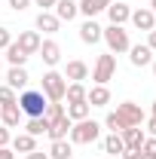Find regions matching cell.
I'll use <instances>...</instances> for the list:
<instances>
[{
    "mask_svg": "<svg viewBox=\"0 0 156 159\" xmlns=\"http://www.w3.org/2000/svg\"><path fill=\"white\" fill-rule=\"evenodd\" d=\"M9 144V129H0V147H6Z\"/></svg>",
    "mask_w": 156,
    "mask_h": 159,
    "instance_id": "cell-39",
    "label": "cell"
},
{
    "mask_svg": "<svg viewBox=\"0 0 156 159\" xmlns=\"http://www.w3.org/2000/svg\"><path fill=\"white\" fill-rule=\"evenodd\" d=\"M37 52H40V58H43V64H49V67H55V64L61 61V49H58L55 40H43Z\"/></svg>",
    "mask_w": 156,
    "mask_h": 159,
    "instance_id": "cell-7",
    "label": "cell"
},
{
    "mask_svg": "<svg viewBox=\"0 0 156 159\" xmlns=\"http://www.w3.org/2000/svg\"><path fill=\"white\" fill-rule=\"evenodd\" d=\"M71 125H74V122H71V116L64 113V116H58L52 125H49V132H46V135H49L52 141H64L67 135H71Z\"/></svg>",
    "mask_w": 156,
    "mask_h": 159,
    "instance_id": "cell-14",
    "label": "cell"
},
{
    "mask_svg": "<svg viewBox=\"0 0 156 159\" xmlns=\"http://www.w3.org/2000/svg\"><path fill=\"white\" fill-rule=\"evenodd\" d=\"M113 74H117V58H113V55H98L95 70H92L95 86H107V83L113 80Z\"/></svg>",
    "mask_w": 156,
    "mask_h": 159,
    "instance_id": "cell-6",
    "label": "cell"
},
{
    "mask_svg": "<svg viewBox=\"0 0 156 159\" xmlns=\"http://www.w3.org/2000/svg\"><path fill=\"white\" fill-rule=\"evenodd\" d=\"M98 135H101V125L95 119H80L71 125V141L74 144H95Z\"/></svg>",
    "mask_w": 156,
    "mask_h": 159,
    "instance_id": "cell-2",
    "label": "cell"
},
{
    "mask_svg": "<svg viewBox=\"0 0 156 159\" xmlns=\"http://www.w3.org/2000/svg\"><path fill=\"white\" fill-rule=\"evenodd\" d=\"M119 138H122V144H126V147L141 150V144H144V138H147V135H144V129H141V125H129V129H122V132H119Z\"/></svg>",
    "mask_w": 156,
    "mask_h": 159,
    "instance_id": "cell-13",
    "label": "cell"
},
{
    "mask_svg": "<svg viewBox=\"0 0 156 159\" xmlns=\"http://www.w3.org/2000/svg\"><path fill=\"white\" fill-rule=\"evenodd\" d=\"M19 95H16V89H9V86H0V104H16Z\"/></svg>",
    "mask_w": 156,
    "mask_h": 159,
    "instance_id": "cell-30",
    "label": "cell"
},
{
    "mask_svg": "<svg viewBox=\"0 0 156 159\" xmlns=\"http://www.w3.org/2000/svg\"><path fill=\"white\" fill-rule=\"evenodd\" d=\"M12 43V34H9V28H0V49H6Z\"/></svg>",
    "mask_w": 156,
    "mask_h": 159,
    "instance_id": "cell-33",
    "label": "cell"
},
{
    "mask_svg": "<svg viewBox=\"0 0 156 159\" xmlns=\"http://www.w3.org/2000/svg\"><path fill=\"white\" fill-rule=\"evenodd\" d=\"M119 156H122V159H141V150H135V147H126Z\"/></svg>",
    "mask_w": 156,
    "mask_h": 159,
    "instance_id": "cell-34",
    "label": "cell"
},
{
    "mask_svg": "<svg viewBox=\"0 0 156 159\" xmlns=\"http://www.w3.org/2000/svg\"><path fill=\"white\" fill-rule=\"evenodd\" d=\"M86 101L92 107H107L110 104V89L107 86H92V89H86Z\"/></svg>",
    "mask_w": 156,
    "mask_h": 159,
    "instance_id": "cell-12",
    "label": "cell"
},
{
    "mask_svg": "<svg viewBox=\"0 0 156 159\" xmlns=\"http://www.w3.org/2000/svg\"><path fill=\"white\" fill-rule=\"evenodd\" d=\"M6 80H9V89H28V83H31V77H28V70L25 67H9V74H6Z\"/></svg>",
    "mask_w": 156,
    "mask_h": 159,
    "instance_id": "cell-19",
    "label": "cell"
},
{
    "mask_svg": "<svg viewBox=\"0 0 156 159\" xmlns=\"http://www.w3.org/2000/svg\"><path fill=\"white\" fill-rule=\"evenodd\" d=\"M126 150V144H122V138H119V132H110L107 138H104V153H110V156H119Z\"/></svg>",
    "mask_w": 156,
    "mask_h": 159,
    "instance_id": "cell-25",
    "label": "cell"
},
{
    "mask_svg": "<svg viewBox=\"0 0 156 159\" xmlns=\"http://www.w3.org/2000/svg\"><path fill=\"white\" fill-rule=\"evenodd\" d=\"M64 98H67V104H74V101H86V86H83V83H67Z\"/></svg>",
    "mask_w": 156,
    "mask_h": 159,
    "instance_id": "cell-28",
    "label": "cell"
},
{
    "mask_svg": "<svg viewBox=\"0 0 156 159\" xmlns=\"http://www.w3.org/2000/svg\"><path fill=\"white\" fill-rule=\"evenodd\" d=\"M0 116H3V104H0Z\"/></svg>",
    "mask_w": 156,
    "mask_h": 159,
    "instance_id": "cell-46",
    "label": "cell"
},
{
    "mask_svg": "<svg viewBox=\"0 0 156 159\" xmlns=\"http://www.w3.org/2000/svg\"><path fill=\"white\" fill-rule=\"evenodd\" d=\"M25 129H28V135H34V138H37V135H46V132H49V119L46 116H34V119H28Z\"/></svg>",
    "mask_w": 156,
    "mask_h": 159,
    "instance_id": "cell-26",
    "label": "cell"
},
{
    "mask_svg": "<svg viewBox=\"0 0 156 159\" xmlns=\"http://www.w3.org/2000/svg\"><path fill=\"white\" fill-rule=\"evenodd\" d=\"M141 159H156V156H150V153H141Z\"/></svg>",
    "mask_w": 156,
    "mask_h": 159,
    "instance_id": "cell-42",
    "label": "cell"
},
{
    "mask_svg": "<svg viewBox=\"0 0 156 159\" xmlns=\"http://www.w3.org/2000/svg\"><path fill=\"white\" fill-rule=\"evenodd\" d=\"M110 3H113V0H80L77 6H80V12H83L86 19H95L98 12H104Z\"/></svg>",
    "mask_w": 156,
    "mask_h": 159,
    "instance_id": "cell-16",
    "label": "cell"
},
{
    "mask_svg": "<svg viewBox=\"0 0 156 159\" xmlns=\"http://www.w3.org/2000/svg\"><path fill=\"white\" fill-rule=\"evenodd\" d=\"M147 132H150V138H156V116L147 119Z\"/></svg>",
    "mask_w": 156,
    "mask_h": 159,
    "instance_id": "cell-37",
    "label": "cell"
},
{
    "mask_svg": "<svg viewBox=\"0 0 156 159\" xmlns=\"http://www.w3.org/2000/svg\"><path fill=\"white\" fill-rule=\"evenodd\" d=\"M86 77H89V67H86V61H67L64 80H71V83H83Z\"/></svg>",
    "mask_w": 156,
    "mask_h": 159,
    "instance_id": "cell-18",
    "label": "cell"
},
{
    "mask_svg": "<svg viewBox=\"0 0 156 159\" xmlns=\"http://www.w3.org/2000/svg\"><path fill=\"white\" fill-rule=\"evenodd\" d=\"M150 6H153V16H156V0H150Z\"/></svg>",
    "mask_w": 156,
    "mask_h": 159,
    "instance_id": "cell-44",
    "label": "cell"
},
{
    "mask_svg": "<svg viewBox=\"0 0 156 159\" xmlns=\"http://www.w3.org/2000/svg\"><path fill=\"white\" fill-rule=\"evenodd\" d=\"M25 159H49V153H40V150H31Z\"/></svg>",
    "mask_w": 156,
    "mask_h": 159,
    "instance_id": "cell-38",
    "label": "cell"
},
{
    "mask_svg": "<svg viewBox=\"0 0 156 159\" xmlns=\"http://www.w3.org/2000/svg\"><path fill=\"white\" fill-rule=\"evenodd\" d=\"M89 110H92V104L89 101H74V104H67V116H71V122H80V119H89Z\"/></svg>",
    "mask_w": 156,
    "mask_h": 159,
    "instance_id": "cell-21",
    "label": "cell"
},
{
    "mask_svg": "<svg viewBox=\"0 0 156 159\" xmlns=\"http://www.w3.org/2000/svg\"><path fill=\"white\" fill-rule=\"evenodd\" d=\"M141 153H150V156H156V138H144V144H141Z\"/></svg>",
    "mask_w": 156,
    "mask_h": 159,
    "instance_id": "cell-32",
    "label": "cell"
},
{
    "mask_svg": "<svg viewBox=\"0 0 156 159\" xmlns=\"http://www.w3.org/2000/svg\"><path fill=\"white\" fill-rule=\"evenodd\" d=\"M12 150H16V153H31V150H37V138L28 135V132H25V135H16V138H12Z\"/></svg>",
    "mask_w": 156,
    "mask_h": 159,
    "instance_id": "cell-23",
    "label": "cell"
},
{
    "mask_svg": "<svg viewBox=\"0 0 156 159\" xmlns=\"http://www.w3.org/2000/svg\"><path fill=\"white\" fill-rule=\"evenodd\" d=\"M55 19L58 21H71V19H77V12H80V6L74 3V0H55Z\"/></svg>",
    "mask_w": 156,
    "mask_h": 159,
    "instance_id": "cell-15",
    "label": "cell"
},
{
    "mask_svg": "<svg viewBox=\"0 0 156 159\" xmlns=\"http://www.w3.org/2000/svg\"><path fill=\"white\" fill-rule=\"evenodd\" d=\"M101 40H107V46H110V52H129V34L122 31V25H110V28H104L101 31Z\"/></svg>",
    "mask_w": 156,
    "mask_h": 159,
    "instance_id": "cell-4",
    "label": "cell"
},
{
    "mask_svg": "<svg viewBox=\"0 0 156 159\" xmlns=\"http://www.w3.org/2000/svg\"><path fill=\"white\" fill-rule=\"evenodd\" d=\"M101 31H104V28H101L95 19H86L83 25H80V40L92 46V43H98V40H101Z\"/></svg>",
    "mask_w": 156,
    "mask_h": 159,
    "instance_id": "cell-10",
    "label": "cell"
},
{
    "mask_svg": "<svg viewBox=\"0 0 156 159\" xmlns=\"http://www.w3.org/2000/svg\"><path fill=\"white\" fill-rule=\"evenodd\" d=\"M34 3H37V6H43V9H40V12H49V9H52V6H55V0H34Z\"/></svg>",
    "mask_w": 156,
    "mask_h": 159,
    "instance_id": "cell-36",
    "label": "cell"
},
{
    "mask_svg": "<svg viewBox=\"0 0 156 159\" xmlns=\"http://www.w3.org/2000/svg\"><path fill=\"white\" fill-rule=\"evenodd\" d=\"M153 116H156V101H153Z\"/></svg>",
    "mask_w": 156,
    "mask_h": 159,
    "instance_id": "cell-45",
    "label": "cell"
},
{
    "mask_svg": "<svg viewBox=\"0 0 156 159\" xmlns=\"http://www.w3.org/2000/svg\"><path fill=\"white\" fill-rule=\"evenodd\" d=\"M9 6H12L16 12H21V9H28V6H31V0H9Z\"/></svg>",
    "mask_w": 156,
    "mask_h": 159,
    "instance_id": "cell-35",
    "label": "cell"
},
{
    "mask_svg": "<svg viewBox=\"0 0 156 159\" xmlns=\"http://www.w3.org/2000/svg\"><path fill=\"white\" fill-rule=\"evenodd\" d=\"M150 67H153V77H156V58H153V61H150Z\"/></svg>",
    "mask_w": 156,
    "mask_h": 159,
    "instance_id": "cell-43",
    "label": "cell"
},
{
    "mask_svg": "<svg viewBox=\"0 0 156 159\" xmlns=\"http://www.w3.org/2000/svg\"><path fill=\"white\" fill-rule=\"evenodd\" d=\"M61 28V21L55 19V12H40L37 16V31H43V34H55Z\"/></svg>",
    "mask_w": 156,
    "mask_h": 159,
    "instance_id": "cell-22",
    "label": "cell"
},
{
    "mask_svg": "<svg viewBox=\"0 0 156 159\" xmlns=\"http://www.w3.org/2000/svg\"><path fill=\"white\" fill-rule=\"evenodd\" d=\"M117 119L122 122V129H129V125H141L144 122V110L138 107L135 101H122V104H117Z\"/></svg>",
    "mask_w": 156,
    "mask_h": 159,
    "instance_id": "cell-5",
    "label": "cell"
},
{
    "mask_svg": "<svg viewBox=\"0 0 156 159\" xmlns=\"http://www.w3.org/2000/svg\"><path fill=\"white\" fill-rule=\"evenodd\" d=\"M150 40H147V46H150V52H156V31H147Z\"/></svg>",
    "mask_w": 156,
    "mask_h": 159,
    "instance_id": "cell-40",
    "label": "cell"
},
{
    "mask_svg": "<svg viewBox=\"0 0 156 159\" xmlns=\"http://www.w3.org/2000/svg\"><path fill=\"white\" fill-rule=\"evenodd\" d=\"M6 58H9V64H12V67H25L28 55L19 49V43H9V46H6Z\"/></svg>",
    "mask_w": 156,
    "mask_h": 159,
    "instance_id": "cell-27",
    "label": "cell"
},
{
    "mask_svg": "<svg viewBox=\"0 0 156 159\" xmlns=\"http://www.w3.org/2000/svg\"><path fill=\"white\" fill-rule=\"evenodd\" d=\"M129 61H132L135 67H147V64L153 61V52H150V46H147V43L129 46Z\"/></svg>",
    "mask_w": 156,
    "mask_h": 159,
    "instance_id": "cell-8",
    "label": "cell"
},
{
    "mask_svg": "<svg viewBox=\"0 0 156 159\" xmlns=\"http://www.w3.org/2000/svg\"><path fill=\"white\" fill-rule=\"evenodd\" d=\"M74 156V147L67 144V138L64 141H52V147H49V159H71Z\"/></svg>",
    "mask_w": 156,
    "mask_h": 159,
    "instance_id": "cell-24",
    "label": "cell"
},
{
    "mask_svg": "<svg viewBox=\"0 0 156 159\" xmlns=\"http://www.w3.org/2000/svg\"><path fill=\"white\" fill-rule=\"evenodd\" d=\"M129 21L135 25L138 31H153V28H156V16H153V9H135Z\"/></svg>",
    "mask_w": 156,
    "mask_h": 159,
    "instance_id": "cell-11",
    "label": "cell"
},
{
    "mask_svg": "<svg viewBox=\"0 0 156 159\" xmlns=\"http://www.w3.org/2000/svg\"><path fill=\"white\" fill-rule=\"evenodd\" d=\"M16 43H19V49L25 52V55H34V52L40 49V43H43V40H40V34H37V31H21Z\"/></svg>",
    "mask_w": 156,
    "mask_h": 159,
    "instance_id": "cell-9",
    "label": "cell"
},
{
    "mask_svg": "<svg viewBox=\"0 0 156 159\" xmlns=\"http://www.w3.org/2000/svg\"><path fill=\"white\" fill-rule=\"evenodd\" d=\"M43 116L49 119V125H52V122H55L58 116H64V107H61V101H49V104H46V113H43Z\"/></svg>",
    "mask_w": 156,
    "mask_h": 159,
    "instance_id": "cell-29",
    "label": "cell"
},
{
    "mask_svg": "<svg viewBox=\"0 0 156 159\" xmlns=\"http://www.w3.org/2000/svg\"><path fill=\"white\" fill-rule=\"evenodd\" d=\"M46 95L43 92H34V89H25L21 92V98H19V107H21V113L28 119H34V116H43L46 113Z\"/></svg>",
    "mask_w": 156,
    "mask_h": 159,
    "instance_id": "cell-1",
    "label": "cell"
},
{
    "mask_svg": "<svg viewBox=\"0 0 156 159\" xmlns=\"http://www.w3.org/2000/svg\"><path fill=\"white\" fill-rule=\"evenodd\" d=\"M104 125H107L110 132H122V122L117 119V113H107V119H104Z\"/></svg>",
    "mask_w": 156,
    "mask_h": 159,
    "instance_id": "cell-31",
    "label": "cell"
},
{
    "mask_svg": "<svg viewBox=\"0 0 156 159\" xmlns=\"http://www.w3.org/2000/svg\"><path fill=\"white\" fill-rule=\"evenodd\" d=\"M107 16H110V25H122V21L132 19V9L126 3H110L107 6Z\"/></svg>",
    "mask_w": 156,
    "mask_h": 159,
    "instance_id": "cell-20",
    "label": "cell"
},
{
    "mask_svg": "<svg viewBox=\"0 0 156 159\" xmlns=\"http://www.w3.org/2000/svg\"><path fill=\"white\" fill-rule=\"evenodd\" d=\"M0 159H16V156H12V150H9V147H0Z\"/></svg>",
    "mask_w": 156,
    "mask_h": 159,
    "instance_id": "cell-41",
    "label": "cell"
},
{
    "mask_svg": "<svg viewBox=\"0 0 156 159\" xmlns=\"http://www.w3.org/2000/svg\"><path fill=\"white\" fill-rule=\"evenodd\" d=\"M21 116H25V113H21L19 101H16V104H3V116H0V122H3L6 129H16V125L21 122Z\"/></svg>",
    "mask_w": 156,
    "mask_h": 159,
    "instance_id": "cell-17",
    "label": "cell"
},
{
    "mask_svg": "<svg viewBox=\"0 0 156 159\" xmlns=\"http://www.w3.org/2000/svg\"><path fill=\"white\" fill-rule=\"evenodd\" d=\"M64 89H67V80L61 77L58 70H49V74H43V95L46 101H64Z\"/></svg>",
    "mask_w": 156,
    "mask_h": 159,
    "instance_id": "cell-3",
    "label": "cell"
}]
</instances>
